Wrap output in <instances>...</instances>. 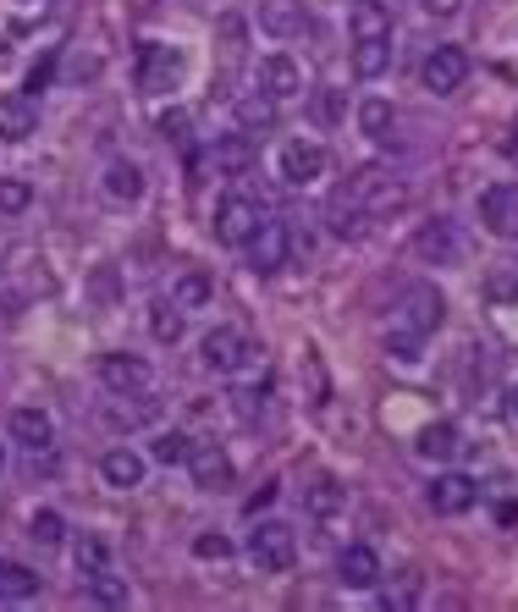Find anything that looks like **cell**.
I'll list each match as a JSON object with an SVG mask.
<instances>
[{
	"mask_svg": "<svg viewBox=\"0 0 518 612\" xmlns=\"http://www.w3.org/2000/svg\"><path fill=\"white\" fill-rule=\"evenodd\" d=\"M39 596V574L17 558H0V601H34Z\"/></svg>",
	"mask_w": 518,
	"mask_h": 612,
	"instance_id": "obj_26",
	"label": "cell"
},
{
	"mask_svg": "<svg viewBox=\"0 0 518 612\" xmlns=\"http://www.w3.org/2000/svg\"><path fill=\"white\" fill-rule=\"evenodd\" d=\"M72 563H77V574H100V568L111 563V547H106L100 536H83V541L72 547Z\"/></svg>",
	"mask_w": 518,
	"mask_h": 612,
	"instance_id": "obj_36",
	"label": "cell"
},
{
	"mask_svg": "<svg viewBox=\"0 0 518 612\" xmlns=\"http://www.w3.org/2000/svg\"><path fill=\"white\" fill-rule=\"evenodd\" d=\"M414 596H419V574H408V579H403V590H386V596H381V607H386V612H403V607H414Z\"/></svg>",
	"mask_w": 518,
	"mask_h": 612,
	"instance_id": "obj_42",
	"label": "cell"
},
{
	"mask_svg": "<svg viewBox=\"0 0 518 612\" xmlns=\"http://www.w3.org/2000/svg\"><path fill=\"white\" fill-rule=\"evenodd\" d=\"M199 354H205V370H215V376H237V370L254 359V342H248L237 326H215V331L199 342Z\"/></svg>",
	"mask_w": 518,
	"mask_h": 612,
	"instance_id": "obj_7",
	"label": "cell"
},
{
	"mask_svg": "<svg viewBox=\"0 0 518 612\" xmlns=\"http://www.w3.org/2000/svg\"><path fill=\"white\" fill-rule=\"evenodd\" d=\"M309 117H314L320 127H336V122H342V95H336V89H314V95H309Z\"/></svg>",
	"mask_w": 518,
	"mask_h": 612,
	"instance_id": "obj_39",
	"label": "cell"
},
{
	"mask_svg": "<svg viewBox=\"0 0 518 612\" xmlns=\"http://www.w3.org/2000/svg\"><path fill=\"white\" fill-rule=\"evenodd\" d=\"M144 453L138 448H111L106 458H100V480L111 486V491H138L144 486Z\"/></svg>",
	"mask_w": 518,
	"mask_h": 612,
	"instance_id": "obj_17",
	"label": "cell"
},
{
	"mask_svg": "<svg viewBox=\"0 0 518 612\" xmlns=\"http://www.w3.org/2000/svg\"><path fill=\"white\" fill-rule=\"evenodd\" d=\"M254 23L266 28L271 39H298L309 28V7H304V0H259Z\"/></svg>",
	"mask_w": 518,
	"mask_h": 612,
	"instance_id": "obj_11",
	"label": "cell"
},
{
	"mask_svg": "<svg viewBox=\"0 0 518 612\" xmlns=\"http://www.w3.org/2000/svg\"><path fill=\"white\" fill-rule=\"evenodd\" d=\"M259 89H266L276 106H282V100H298V95H304V66H298L293 56H282V50L266 56V61H259Z\"/></svg>",
	"mask_w": 518,
	"mask_h": 612,
	"instance_id": "obj_12",
	"label": "cell"
},
{
	"mask_svg": "<svg viewBox=\"0 0 518 612\" xmlns=\"http://www.w3.org/2000/svg\"><path fill=\"white\" fill-rule=\"evenodd\" d=\"M414 254H419V259H430V266H453V259H458V237H453V227H447V221H424V227L414 232Z\"/></svg>",
	"mask_w": 518,
	"mask_h": 612,
	"instance_id": "obj_21",
	"label": "cell"
},
{
	"mask_svg": "<svg viewBox=\"0 0 518 612\" xmlns=\"http://www.w3.org/2000/svg\"><path fill=\"white\" fill-rule=\"evenodd\" d=\"M336 574H342V585H348V590H375L381 585V558L370 547H342Z\"/></svg>",
	"mask_w": 518,
	"mask_h": 612,
	"instance_id": "obj_19",
	"label": "cell"
},
{
	"mask_svg": "<svg viewBox=\"0 0 518 612\" xmlns=\"http://www.w3.org/2000/svg\"><path fill=\"white\" fill-rule=\"evenodd\" d=\"M28 541H39V547H61V541H66V518H61L55 507H39V513L28 518Z\"/></svg>",
	"mask_w": 518,
	"mask_h": 612,
	"instance_id": "obj_34",
	"label": "cell"
},
{
	"mask_svg": "<svg viewBox=\"0 0 518 612\" xmlns=\"http://www.w3.org/2000/svg\"><path fill=\"white\" fill-rule=\"evenodd\" d=\"M160 133H165V144H188L194 138V117L171 106V111H160Z\"/></svg>",
	"mask_w": 518,
	"mask_h": 612,
	"instance_id": "obj_40",
	"label": "cell"
},
{
	"mask_svg": "<svg viewBox=\"0 0 518 612\" xmlns=\"http://www.w3.org/2000/svg\"><path fill=\"white\" fill-rule=\"evenodd\" d=\"M392 66V39H354V77L375 83Z\"/></svg>",
	"mask_w": 518,
	"mask_h": 612,
	"instance_id": "obj_27",
	"label": "cell"
},
{
	"mask_svg": "<svg viewBox=\"0 0 518 612\" xmlns=\"http://www.w3.org/2000/svg\"><path fill=\"white\" fill-rule=\"evenodd\" d=\"M100 381H106V392L127 397V392H144L149 387V365L138 354H106L100 359Z\"/></svg>",
	"mask_w": 518,
	"mask_h": 612,
	"instance_id": "obj_15",
	"label": "cell"
},
{
	"mask_svg": "<svg viewBox=\"0 0 518 612\" xmlns=\"http://www.w3.org/2000/svg\"><path fill=\"white\" fill-rule=\"evenodd\" d=\"M171 298H177L183 309H205V304L215 298V287H210V277H205V271H183V277H177V287H171Z\"/></svg>",
	"mask_w": 518,
	"mask_h": 612,
	"instance_id": "obj_32",
	"label": "cell"
},
{
	"mask_svg": "<svg viewBox=\"0 0 518 612\" xmlns=\"http://www.w3.org/2000/svg\"><path fill=\"white\" fill-rule=\"evenodd\" d=\"M442 320H447V298L430 287V282H419V287H408L403 298H397V309H392V326L397 331H408V336H430V331H442Z\"/></svg>",
	"mask_w": 518,
	"mask_h": 612,
	"instance_id": "obj_3",
	"label": "cell"
},
{
	"mask_svg": "<svg viewBox=\"0 0 518 612\" xmlns=\"http://www.w3.org/2000/svg\"><path fill=\"white\" fill-rule=\"evenodd\" d=\"M183 72H188V61H183V50L177 45H144L138 50V89L144 95H171L183 83Z\"/></svg>",
	"mask_w": 518,
	"mask_h": 612,
	"instance_id": "obj_5",
	"label": "cell"
},
{
	"mask_svg": "<svg viewBox=\"0 0 518 612\" xmlns=\"http://www.w3.org/2000/svg\"><path fill=\"white\" fill-rule=\"evenodd\" d=\"M320 178H325V149L314 138H293L282 149V183L304 188V183H320Z\"/></svg>",
	"mask_w": 518,
	"mask_h": 612,
	"instance_id": "obj_13",
	"label": "cell"
},
{
	"mask_svg": "<svg viewBox=\"0 0 518 612\" xmlns=\"http://www.w3.org/2000/svg\"><path fill=\"white\" fill-rule=\"evenodd\" d=\"M298 558V536H293V524L282 518H259L254 524V536H248V563L254 568H266V574H287Z\"/></svg>",
	"mask_w": 518,
	"mask_h": 612,
	"instance_id": "obj_2",
	"label": "cell"
},
{
	"mask_svg": "<svg viewBox=\"0 0 518 612\" xmlns=\"http://www.w3.org/2000/svg\"><path fill=\"white\" fill-rule=\"evenodd\" d=\"M83 579H89V601H100V607H127V601H133L127 579H116L111 568H100V574H83Z\"/></svg>",
	"mask_w": 518,
	"mask_h": 612,
	"instance_id": "obj_30",
	"label": "cell"
},
{
	"mask_svg": "<svg viewBox=\"0 0 518 612\" xmlns=\"http://www.w3.org/2000/svg\"><path fill=\"white\" fill-rule=\"evenodd\" d=\"M210 166L221 171V178H248V171L259 166V138H248V133L215 138L210 144Z\"/></svg>",
	"mask_w": 518,
	"mask_h": 612,
	"instance_id": "obj_14",
	"label": "cell"
},
{
	"mask_svg": "<svg viewBox=\"0 0 518 612\" xmlns=\"http://www.w3.org/2000/svg\"><path fill=\"white\" fill-rule=\"evenodd\" d=\"M188 475H194L199 491H226L232 486V458L221 448H194L188 453Z\"/></svg>",
	"mask_w": 518,
	"mask_h": 612,
	"instance_id": "obj_20",
	"label": "cell"
},
{
	"mask_svg": "<svg viewBox=\"0 0 518 612\" xmlns=\"http://www.w3.org/2000/svg\"><path fill=\"white\" fill-rule=\"evenodd\" d=\"M259 221H266V210H259L254 194H243V188L221 194V205H215V237L226 248H248V237L259 232Z\"/></svg>",
	"mask_w": 518,
	"mask_h": 612,
	"instance_id": "obj_4",
	"label": "cell"
},
{
	"mask_svg": "<svg viewBox=\"0 0 518 612\" xmlns=\"http://www.w3.org/2000/svg\"><path fill=\"white\" fill-rule=\"evenodd\" d=\"M194 558H199V563H221V558H232V541L215 536V530H205V536L194 541Z\"/></svg>",
	"mask_w": 518,
	"mask_h": 612,
	"instance_id": "obj_41",
	"label": "cell"
},
{
	"mask_svg": "<svg viewBox=\"0 0 518 612\" xmlns=\"http://www.w3.org/2000/svg\"><path fill=\"white\" fill-rule=\"evenodd\" d=\"M507 419H518V387H507Z\"/></svg>",
	"mask_w": 518,
	"mask_h": 612,
	"instance_id": "obj_45",
	"label": "cell"
},
{
	"mask_svg": "<svg viewBox=\"0 0 518 612\" xmlns=\"http://www.w3.org/2000/svg\"><path fill=\"white\" fill-rule=\"evenodd\" d=\"M0 475H7V448H0Z\"/></svg>",
	"mask_w": 518,
	"mask_h": 612,
	"instance_id": "obj_46",
	"label": "cell"
},
{
	"mask_svg": "<svg viewBox=\"0 0 518 612\" xmlns=\"http://www.w3.org/2000/svg\"><path fill=\"white\" fill-rule=\"evenodd\" d=\"M348 34L354 39H392V7H381V0H354L348 7Z\"/></svg>",
	"mask_w": 518,
	"mask_h": 612,
	"instance_id": "obj_24",
	"label": "cell"
},
{
	"mask_svg": "<svg viewBox=\"0 0 518 612\" xmlns=\"http://www.w3.org/2000/svg\"><path fill=\"white\" fill-rule=\"evenodd\" d=\"M342 502H348V497H342V486H336V480H325V475H320V480L304 491V507H309L314 518H331V513H342Z\"/></svg>",
	"mask_w": 518,
	"mask_h": 612,
	"instance_id": "obj_33",
	"label": "cell"
},
{
	"mask_svg": "<svg viewBox=\"0 0 518 612\" xmlns=\"http://www.w3.org/2000/svg\"><path fill=\"white\" fill-rule=\"evenodd\" d=\"M39 127V106L34 95H0V144H23Z\"/></svg>",
	"mask_w": 518,
	"mask_h": 612,
	"instance_id": "obj_16",
	"label": "cell"
},
{
	"mask_svg": "<svg viewBox=\"0 0 518 612\" xmlns=\"http://www.w3.org/2000/svg\"><path fill=\"white\" fill-rule=\"evenodd\" d=\"M100 194H106V205H138V199H144V166L111 160L106 178H100Z\"/></svg>",
	"mask_w": 518,
	"mask_h": 612,
	"instance_id": "obj_18",
	"label": "cell"
},
{
	"mask_svg": "<svg viewBox=\"0 0 518 612\" xmlns=\"http://www.w3.org/2000/svg\"><path fill=\"white\" fill-rule=\"evenodd\" d=\"M359 221H365V216H359V205H354L348 194H336V199H331V232H336V237H354V232H359Z\"/></svg>",
	"mask_w": 518,
	"mask_h": 612,
	"instance_id": "obj_37",
	"label": "cell"
},
{
	"mask_svg": "<svg viewBox=\"0 0 518 612\" xmlns=\"http://www.w3.org/2000/svg\"><path fill=\"white\" fill-rule=\"evenodd\" d=\"M271 497H276V486H259V497L248 502V513H259V507H271Z\"/></svg>",
	"mask_w": 518,
	"mask_h": 612,
	"instance_id": "obj_44",
	"label": "cell"
},
{
	"mask_svg": "<svg viewBox=\"0 0 518 612\" xmlns=\"http://www.w3.org/2000/svg\"><path fill=\"white\" fill-rule=\"evenodd\" d=\"M359 127H365V138H375V144H386V133H392V106L370 95V100L359 106Z\"/></svg>",
	"mask_w": 518,
	"mask_h": 612,
	"instance_id": "obj_35",
	"label": "cell"
},
{
	"mask_svg": "<svg viewBox=\"0 0 518 612\" xmlns=\"http://www.w3.org/2000/svg\"><path fill=\"white\" fill-rule=\"evenodd\" d=\"M232 117H237L243 133H271V127H276V100H271L266 89L237 95V100H232Z\"/></svg>",
	"mask_w": 518,
	"mask_h": 612,
	"instance_id": "obj_25",
	"label": "cell"
},
{
	"mask_svg": "<svg viewBox=\"0 0 518 612\" xmlns=\"http://www.w3.org/2000/svg\"><path fill=\"white\" fill-rule=\"evenodd\" d=\"M34 205V188L23 183V178H0V210L7 216H23Z\"/></svg>",
	"mask_w": 518,
	"mask_h": 612,
	"instance_id": "obj_38",
	"label": "cell"
},
{
	"mask_svg": "<svg viewBox=\"0 0 518 612\" xmlns=\"http://www.w3.org/2000/svg\"><path fill=\"white\" fill-rule=\"evenodd\" d=\"M12 442H23V448H34V453H45L50 442H55V425H50V414L45 408H12Z\"/></svg>",
	"mask_w": 518,
	"mask_h": 612,
	"instance_id": "obj_23",
	"label": "cell"
},
{
	"mask_svg": "<svg viewBox=\"0 0 518 612\" xmlns=\"http://www.w3.org/2000/svg\"><path fill=\"white\" fill-rule=\"evenodd\" d=\"M474 497H480V486H474V475H436L430 480V491H424V502H430V513H442V518H458V513H469L474 507Z\"/></svg>",
	"mask_w": 518,
	"mask_h": 612,
	"instance_id": "obj_10",
	"label": "cell"
},
{
	"mask_svg": "<svg viewBox=\"0 0 518 612\" xmlns=\"http://www.w3.org/2000/svg\"><path fill=\"white\" fill-rule=\"evenodd\" d=\"M419 12H424V17H458L464 0H419Z\"/></svg>",
	"mask_w": 518,
	"mask_h": 612,
	"instance_id": "obj_43",
	"label": "cell"
},
{
	"mask_svg": "<svg viewBox=\"0 0 518 612\" xmlns=\"http://www.w3.org/2000/svg\"><path fill=\"white\" fill-rule=\"evenodd\" d=\"M480 221H485L491 237L513 243L518 237V183H491L480 194Z\"/></svg>",
	"mask_w": 518,
	"mask_h": 612,
	"instance_id": "obj_9",
	"label": "cell"
},
{
	"mask_svg": "<svg viewBox=\"0 0 518 612\" xmlns=\"http://www.w3.org/2000/svg\"><path fill=\"white\" fill-rule=\"evenodd\" d=\"M354 205H359V216L365 221H381V216H397L403 205H408V188L392 178V171H381V166H365V171H354V183L342 188Z\"/></svg>",
	"mask_w": 518,
	"mask_h": 612,
	"instance_id": "obj_1",
	"label": "cell"
},
{
	"mask_svg": "<svg viewBox=\"0 0 518 612\" xmlns=\"http://www.w3.org/2000/svg\"><path fill=\"white\" fill-rule=\"evenodd\" d=\"M293 254V232L287 221H259V232L248 237V271L254 277H276Z\"/></svg>",
	"mask_w": 518,
	"mask_h": 612,
	"instance_id": "obj_6",
	"label": "cell"
},
{
	"mask_svg": "<svg viewBox=\"0 0 518 612\" xmlns=\"http://www.w3.org/2000/svg\"><path fill=\"white\" fill-rule=\"evenodd\" d=\"M464 77H469V56L458 45H436V50L424 56V66H419V83H424L430 95H458Z\"/></svg>",
	"mask_w": 518,
	"mask_h": 612,
	"instance_id": "obj_8",
	"label": "cell"
},
{
	"mask_svg": "<svg viewBox=\"0 0 518 612\" xmlns=\"http://www.w3.org/2000/svg\"><path fill=\"white\" fill-rule=\"evenodd\" d=\"M0 61H7V45H0Z\"/></svg>",
	"mask_w": 518,
	"mask_h": 612,
	"instance_id": "obj_47",
	"label": "cell"
},
{
	"mask_svg": "<svg viewBox=\"0 0 518 612\" xmlns=\"http://www.w3.org/2000/svg\"><path fill=\"white\" fill-rule=\"evenodd\" d=\"M127 403H133V408H111V425H127V430H133V425L160 419V397H155L149 387H144V392H127Z\"/></svg>",
	"mask_w": 518,
	"mask_h": 612,
	"instance_id": "obj_31",
	"label": "cell"
},
{
	"mask_svg": "<svg viewBox=\"0 0 518 612\" xmlns=\"http://www.w3.org/2000/svg\"><path fill=\"white\" fill-rule=\"evenodd\" d=\"M414 453L419 458H430V464H453L458 453H464V436H458V425H424L419 430V442H414Z\"/></svg>",
	"mask_w": 518,
	"mask_h": 612,
	"instance_id": "obj_22",
	"label": "cell"
},
{
	"mask_svg": "<svg viewBox=\"0 0 518 612\" xmlns=\"http://www.w3.org/2000/svg\"><path fill=\"white\" fill-rule=\"evenodd\" d=\"M149 336L165 342V347L183 342V304H177V298H155V304H149Z\"/></svg>",
	"mask_w": 518,
	"mask_h": 612,
	"instance_id": "obj_28",
	"label": "cell"
},
{
	"mask_svg": "<svg viewBox=\"0 0 518 612\" xmlns=\"http://www.w3.org/2000/svg\"><path fill=\"white\" fill-rule=\"evenodd\" d=\"M188 453H194V442H188L183 430H155V442H149V458L155 464L177 469V464H188Z\"/></svg>",
	"mask_w": 518,
	"mask_h": 612,
	"instance_id": "obj_29",
	"label": "cell"
}]
</instances>
